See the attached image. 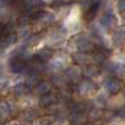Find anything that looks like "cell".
<instances>
[{
  "mask_svg": "<svg viewBox=\"0 0 125 125\" xmlns=\"http://www.w3.org/2000/svg\"><path fill=\"white\" fill-rule=\"evenodd\" d=\"M68 62H70L68 56H66L64 53L57 54L49 61V68L53 71H61V70L66 68V66L68 64Z\"/></svg>",
  "mask_w": 125,
  "mask_h": 125,
  "instance_id": "obj_1",
  "label": "cell"
},
{
  "mask_svg": "<svg viewBox=\"0 0 125 125\" xmlns=\"http://www.w3.org/2000/svg\"><path fill=\"white\" fill-rule=\"evenodd\" d=\"M105 89L110 94H116V92H119L120 89H121V82L117 78H115V77H110V78H107L105 81Z\"/></svg>",
  "mask_w": 125,
  "mask_h": 125,
  "instance_id": "obj_2",
  "label": "cell"
},
{
  "mask_svg": "<svg viewBox=\"0 0 125 125\" xmlns=\"http://www.w3.org/2000/svg\"><path fill=\"white\" fill-rule=\"evenodd\" d=\"M96 90V86L92 81H82L78 86V92L81 95H90Z\"/></svg>",
  "mask_w": 125,
  "mask_h": 125,
  "instance_id": "obj_3",
  "label": "cell"
},
{
  "mask_svg": "<svg viewBox=\"0 0 125 125\" xmlns=\"http://www.w3.org/2000/svg\"><path fill=\"white\" fill-rule=\"evenodd\" d=\"M76 46H77V48L81 51V52H89V51L92 49V43H91L89 39L83 38V37H80V38H77Z\"/></svg>",
  "mask_w": 125,
  "mask_h": 125,
  "instance_id": "obj_4",
  "label": "cell"
},
{
  "mask_svg": "<svg viewBox=\"0 0 125 125\" xmlns=\"http://www.w3.org/2000/svg\"><path fill=\"white\" fill-rule=\"evenodd\" d=\"M77 20H78V13H77V10H73V11L70 13V15L66 18L64 27L68 28V29H72L75 25H77V23H78Z\"/></svg>",
  "mask_w": 125,
  "mask_h": 125,
  "instance_id": "obj_5",
  "label": "cell"
},
{
  "mask_svg": "<svg viewBox=\"0 0 125 125\" xmlns=\"http://www.w3.org/2000/svg\"><path fill=\"white\" fill-rule=\"evenodd\" d=\"M66 75H67V77L70 80H78L81 77V75H82V72H81V68L77 67V66H72V67H70L67 71H66Z\"/></svg>",
  "mask_w": 125,
  "mask_h": 125,
  "instance_id": "obj_6",
  "label": "cell"
},
{
  "mask_svg": "<svg viewBox=\"0 0 125 125\" xmlns=\"http://www.w3.org/2000/svg\"><path fill=\"white\" fill-rule=\"evenodd\" d=\"M54 101H56V96L51 92L43 94L41 96V105L42 106H49V105H52Z\"/></svg>",
  "mask_w": 125,
  "mask_h": 125,
  "instance_id": "obj_7",
  "label": "cell"
},
{
  "mask_svg": "<svg viewBox=\"0 0 125 125\" xmlns=\"http://www.w3.org/2000/svg\"><path fill=\"white\" fill-rule=\"evenodd\" d=\"M113 41L115 44H121L125 42V29H117L114 32L113 35Z\"/></svg>",
  "mask_w": 125,
  "mask_h": 125,
  "instance_id": "obj_8",
  "label": "cell"
},
{
  "mask_svg": "<svg viewBox=\"0 0 125 125\" xmlns=\"http://www.w3.org/2000/svg\"><path fill=\"white\" fill-rule=\"evenodd\" d=\"M62 39H63V35L61 33H58V32H54L47 38V42H48L49 46H56V44H58V43H61Z\"/></svg>",
  "mask_w": 125,
  "mask_h": 125,
  "instance_id": "obj_9",
  "label": "cell"
},
{
  "mask_svg": "<svg viewBox=\"0 0 125 125\" xmlns=\"http://www.w3.org/2000/svg\"><path fill=\"white\" fill-rule=\"evenodd\" d=\"M10 114V106L6 101H0V116L6 117Z\"/></svg>",
  "mask_w": 125,
  "mask_h": 125,
  "instance_id": "obj_10",
  "label": "cell"
},
{
  "mask_svg": "<svg viewBox=\"0 0 125 125\" xmlns=\"http://www.w3.org/2000/svg\"><path fill=\"white\" fill-rule=\"evenodd\" d=\"M115 23V17L113 14H106V15L101 19V24H104L106 28H111Z\"/></svg>",
  "mask_w": 125,
  "mask_h": 125,
  "instance_id": "obj_11",
  "label": "cell"
},
{
  "mask_svg": "<svg viewBox=\"0 0 125 125\" xmlns=\"http://www.w3.org/2000/svg\"><path fill=\"white\" fill-rule=\"evenodd\" d=\"M49 90H51V85L48 82H42L39 85H37V87H35V92H38L41 95L49 92Z\"/></svg>",
  "mask_w": 125,
  "mask_h": 125,
  "instance_id": "obj_12",
  "label": "cell"
},
{
  "mask_svg": "<svg viewBox=\"0 0 125 125\" xmlns=\"http://www.w3.org/2000/svg\"><path fill=\"white\" fill-rule=\"evenodd\" d=\"M53 117L52 116H42L35 120V125H52Z\"/></svg>",
  "mask_w": 125,
  "mask_h": 125,
  "instance_id": "obj_13",
  "label": "cell"
},
{
  "mask_svg": "<svg viewBox=\"0 0 125 125\" xmlns=\"http://www.w3.org/2000/svg\"><path fill=\"white\" fill-rule=\"evenodd\" d=\"M114 72H115L116 76L124 77V76H125V64H123V63H116V64H114Z\"/></svg>",
  "mask_w": 125,
  "mask_h": 125,
  "instance_id": "obj_14",
  "label": "cell"
},
{
  "mask_svg": "<svg viewBox=\"0 0 125 125\" xmlns=\"http://www.w3.org/2000/svg\"><path fill=\"white\" fill-rule=\"evenodd\" d=\"M14 92H15L17 95H24L27 92V86L25 85H18L15 89H14Z\"/></svg>",
  "mask_w": 125,
  "mask_h": 125,
  "instance_id": "obj_15",
  "label": "cell"
},
{
  "mask_svg": "<svg viewBox=\"0 0 125 125\" xmlns=\"http://www.w3.org/2000/svg\"><path fill=\"white\" fill-rule=\"evenodd\" d=\"M96 73H97V70L95 68V67H92V66H89V67L85 70V75H86V76H89V77L95 76Z\"/></svg>",
  "mask_w": 125,
  "mask_h": 125,
  "instance_id": "obj_16",
  "label": "cell"
},
{
  "mask_svg": "<svg viewBox=\"0 0 125 125\" xmlns=\"http://www.w3.org/2000/svg\"><path fill=\"white\" fill-rule=\"evenodd\" d=\"M35 116V111H25L23 114V119L27 120V121H32Z\"/></svg>",
  "mask_w": 125,
  "mask_h": 125,
  "instance_id": "obj_17",
  "label": "cell"
},
{
  "mask_svg": "<svg viewBox=\"0 0 125 125\" xmlns=\"http://www.w3.org/2000/svg\"><path fill=\"white\" fill-rule=\"evenodd\" d=\"M117 9L120 13H125V0H119L117 3Z\"/></svg>",
  "mask_w": 125,
  "mask_h": 125,
  "instance_id": "obj_18",
  "label": "cell"
},
{
  "mask_svg": "<svg viewBox=\"0 0 125 125\" xmlns=\"http://www.w3.org/2000/svg\"><path fill=\"white\" fill-rule=\"evenodd\" d=\"M5 82H6V80H5L4 77H1V76H0V87H1V86H4V85H5Z\"/></svg>",
  "mask_w": 125,
  "mask_h": 125,
  "instance_id": "obj_19",
  "label": "cell"
},
{
  "mask_svg": "<svg viewBox=\"0 0 125 125\" xmlns=\"http://www.w3.org/2000/svg\"><path fill=\"white\" fill-rule=\"evenodd\" d=\"M119 115L121 116V117H125V106L120 110V111H119Z\"/></svg>",
  "mask_w": 125,
  "mask_h": 125,
  "instance_id": "obj_20",
  "label": "cell"
},
{
  "mask_svg": "<svg viewBox=\"0 0 125 125\" xmlns=\"http://www.w3.org/2000/svg\"><path fill=\"white\" fill-rule=\"evenodd\" d=\"M43 1H49V0H43Z\"/></svg>",
  "mask_w": 125,
  "mask_h": 125,
  "instance_id": "obj_21",
  "label": "cell"
},
{
  "mask_svg": "<svg viewBox=\"0 0 125 125\" xmlns=\"http://www.w3.org/2000/svg\"><path fill=\"white\" fill-rule=\"evenodd\" d=\"M10 125H18V124H10Z\"/></svg>",
  "mask_w": 125,
  "mask_h": 125,
  "instance_id": "obj_22",
  "label": "cell"
},
{
  "mask_svg": "<svg viewBox=\"0 0 125 125\" xmlns=\"http://www.w3.org/2000/svg\"><path fill=\"white\" fill-rule=\"evenodd\" d=\"M124 20H125V17H124Z\"/></svg>",
  "mask_w": 125,
  "mask_h": 125,
  "instance_id": "obj_23",
  "label": "cell"
}]
</instances>
